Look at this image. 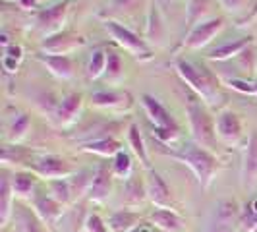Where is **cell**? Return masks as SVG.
Segmentation results:
<instances>
[{"label":"cell","mask_w":257,"mask_h":232,"mask_svg":"<svg viewBox=\"0 0 257 232\" xmlns=\"http://www.w3.org/2000/svg\"><path fill=\"white\" fill-rule=\"evenodd\" d=\"M126 136H128V145H130V149H132V153L136 155V159L142 163V167L145 168V170H149V168H151V163H149L147 147H145V142H143V136H142V132H140V128H138V124H130Z\"/></svg>","instance_id":"f546056e"},{"label":"cell","mask_w":257,"mask_h":232,"mask_svg":"<svg viewBox=\"0 0 257 232\" xmlns=\"http://www.w3.org/2000/svg\"><path fill=\"white\" fill-rule=\"evenodd\" d=\"M176 0H157V4H161V6H170V4H174Z\"/></svg>","instance_id":"c3c4849f"},{"label":"cell","mask_w":257,"mask_h":232,"mask_svg":"<svg viewBox=\"0 0 257 232\" xmlns=\"http://www.w3.org/2000/svg\"><path fill=\"white\" fill-rule=\"evenodd\" d=\"M161 145V143H159ZM159 151L167 157L176 159L178 163L186 165V167L195 174V178L199 182V186L203 190H209L211 184L215 182L217 174L222 168V163L219 161V157L213 153L211 149H205L201 145H197L195 142H188L180 145L178 149H165L163 145L159 147Z\"/></svg>","instance_id":"7a4b0ae2"},{"label":"cell","mask_w":257,"mask_h":232,"mask_svg":"<svg viewBox=\"0 0 257 232\" xmlns=\"http://www.w3.org/2000/svg\"><path fill=\"white\" fill-rule=\"evenodd\" d=\"M110 167H112V174H114V178H118V180L126 182L134 176V159H132V155L126 153L124 149H122V151L112 159Z\"/></svg>","instance_id":"836d02e7"},{"label":"cell","mask_w":257,"mask_h":232,"mask_svg":"<svg viewBox=\"0 0 257 232\" xmlns=\"http://www.w3.org/2000/svg\"><path fill=\"white\" fill-rule=\"evenodd\" d=\"M49 193H51L58 203H62L64 207L70 205V203L74 201V197H72V190H70V184H68V178H64V180L49 182Z\"/></svg>","instance_id":"f35d334b"},{"label":"cell","mask_w":257,"mask_h":232,"mask_svg":"<svg viewBox=\"0 0 257 232\" xmlns=\"http://www.w3.org/2000/svg\"><path fill=\"white\" fill-rule=\"evenodd\" d=\"M14 2H18V0H14Z\"/></svg>","instance_id":"816d5d0a"},{"label":"cell","mask_w":257,"mask_h":232,"mask_svg":"<svg viewBox=\"0 0 257 232\" xmlns=\"http://www.w3.org/2000/svg\"><path fill=\"white\" fill-rule=\"evenodd\" d=\"M242 220V205L234 199H220L215 203L205 232H238Z\"/></svg>","instance_id":"52a82bcc"},{"label":"cell","mask_w":257,"mask_h":232,"mask_svg":"<svg viewBox=\"0 0 257 232\" xmlns=\"http://www.w3.org/2000/svg\"><path fill=\"white\" fill-rule=\"evenodd\" d=\"M70 4L72 0H58L49 8H43L37 12L35 20H33V35H37L41 41L52 37L60 31H64V24L68 20V12H70Z\"/></svg>","instance_id":"5b68a950"},{"label":"cell","mask_w":257,"mask_h":232,"mask_svg":"<svg viewBox=\"0 0 257 232\" xmlns=\"http://www.w3.org/2000/svg\"><path fill=\"white\" fill-rule=\"evenodd\" d=\"M39 2H41V0H39ZM56 2H58V0H56Z\"/></svg>","instance_id":"f5cc1de1"},{"label":"cell","mask_w":257,"mask_h":232,"mask_svg":"<svg viewBox=\"0 0 257 232\" xmlns=\"http://www.w3.org/2000/svg\"><path fill=\"white\" fill-rule=\"evenodd\" d=\"M31 172L37 174L39 178L47 182L52 180H64L70 178L72 174H76L74 165L58 155H41L31 163Z\"/></svg>","instance_id":"ba28073f"},{"label":"cell","mask_w":257,"mask_h":232,"mask_svg":"<svg viewBox=\"0 0 257 232\" xmlns=\"http://www.w3.org/2000/svg\"><path fill=\"white\" fill-rule=\"evenodd\" d=\"M253 95H255V97H257V83H255V93H253Z\"/></svg>","instance_id":"681fc988"},{"label":"cell","mask_w":257,"mask_h":232,"mask_svg":"<svg viewBox=\"0 0 257 232\" xmlns=\"http://www.w3.org/2000/svg\"><path fill=\"white\" fill-rule=\"evenodd\" d=\"M142 104L149 122L153 124V136L157 138V142L161 145L172 147L180 140V126H178L176 118L168 112V108L157 97L149 95V93L142 95Z\"/></svg>","instance_id":"277c9868"},{"label":"cell","mask_w":257,"mask_h":232,"mask_svg":"<svg viewBox=\"0 0 257 232\" xmlns=\"http://www.w3.org/2000/svg\"><path fill=\"white\" fill-rule=\"evenodd\" d=\"M29 130H31V118H29V114L18 112V114L14 116L12 122H10L8 130H6V140L12 145H18V143H22L27 138Z\"/></svg>","instance_id":"1f68e13d"},{"label":"cell","mask_w":257,"mask_h":232,"mask_svg":"<svg viewBox=\"0 0 257 232\" xmlns=\"http://www.w3.org/2000/svg\"><path fill=\"white\" fill-rule=\"evenodd\" d=\"M106 72V51L97 49L91 54L89 62H87V77L89 79H99Z\"/></svg>","instance_id":"74e56055"},{"label":"cell","mask_w":257,"mask_h":232,"mask_svg":"<svg viewBox=\"0 0 257 232\" xmlns=\"http://www.w3.org/2000/svg\"><path fill=\"white\" fill-rule=\"evenodd\" d=\"M14 190H12V182L8 174H2V180H0V224L6 226L10 219L14 217Z\"/></svg>","instance_id":"484cf974"},{"label":"cell","mask_w":257,"mask_h":232,"mask_svg":"<svg viewBox=\"0 0 257 232\" xmlns=\"http://www.w3.org/2000/svg\"><path fill=\"white\" fill-rule=\"evenodd\" d=\"M81 149L85 153H95L104 159H114L116 155L122 151V142H118L116 138H106V140H99V142H91L81 145Z\"/></svg>","instance_id":"d6a6232c"},{"label":"cell","mask_w":257,"mask_h":232,"mask_svg":"<svg viewBox=\"0 0 257 232\" xmlns=\"http://www.w3.org/2000/svg\"><path fill=\"white\" fill-rule=\"evenodd\" d=\"M184 103H186V116H188L190 132H192V142L213 151L219 140H217V130H215L217 120L211 116L209 106L188 87L184 93Z\"/></svg>","instance_id":"3957f363"},{"label":"cell","mask_w":257,"mask_h":232,"mask_svg":"<svg viewBox=\"0 0 257 232\" xmlns=\"http://www.w3.org/2000/svg\"><path fill=\"white\" fill-rule=\"evenodd\" d=\"M33 203V211L37 213V217L45 224H58V220H62L64 217V205L58 203L51 193H45V192H37L33 195L31 199Z\"/></svg>","instance_id":"ac0fdd59"},{"label":"cell","mask_w":257,"mask_h":232,"mask_svg":"<svg viewBox=\"0 0 257 232\" xmlns=\"http://www.w3.org/2000/svg\"><path fill=\"white\" fill-rule=\"evenodd\" d=\"M10 182H12V190L14 195L22 201H27V199H33V195L37 193L35 186H37V174H33L31 170H16L12 176H10Z\"/></svg>","instance_id":"44dd1931"},{"label":"cell","mask_w":257,"mask_h":232,"mask_svg":"<svg viewBox=\"0 0 257 232\" xmlns=\"http://www.w3.org/2000/svg\"><path fill=\"white\" fill-rule=\"evenodd\" d=\"M157 228H155L153 224H140L136 230H132V232H155Z\"/></svg>","instance_id":"bcb514c9"},{"label":"cell","mask_w":257,"mask_h":232,"mask_svg":"<svg viewBox=\"0 0 257 232\" xmlns=\"http://www.w3.org/2000/svg\"><path fill=\"white\" fill-rule=\"evenodd\" d=\"M83 230L85 232H110L106 220H103L99 215H87L83 220Z\"/></svg>","instance_id":"b9f144b4"},{"label":"cell","mask_w":257,"mask_h":232,"mask_svg":"<svg viewBox=\"0 0 257 232\" xmlns=\"http://www.w3.org/2000/svg\"><path fill=\"white\" fill-rule=\"evenodd\" d=\"M149 219L155 228L163 232H178L184 224V219L176 213V209H155Z\"/></svg>","instance_id":"d4e9b609"},{"label":"cell","mask_w":257,"mask_h":232,"mask_svg":"<svg viewBox=\"0 0 257 232\" xmlns=\"http://www.w3.org/2000/svg\"><path fill=\"white\" fill-rule=\"evenodd\" d=\"M12 163L18 165H26V153L20 145H6L2 149V165L4 167H10Z\"/></svg>","instance_id":"60d3db41"},{"label":"cell","mask_w":257,"mask_h":232,"mask_svg":"<svg viewBox=\"0 0 257 232\" xmlns=\"http://www.w3.org/2000/svg\"><path fill=\"white\" fill-rule=\"evenodd\" d=\"M215 130H217V140L226 147H238L244 142V124L240 116L232 110H224L217 116Z\"/></svg>","instance_id":"7c38bea8"},{"label":"cell","mask_w":257,"mask_h":232,"mask_svg":"<svg viewBox=\"0 0 257 232\" xmlns=\"http://www.w3.org/2000/svg\"><path fill=\"white\" fill-rule=\"evenodd\" d=\"M155 232H163V230H159V228H157V230H155Z\"/></svg>","instance_id":"f907efd6"},{"label":"cell","mask_w":257,"mask_h":232,"mask_svg":"<svg viewBox=\"0 0 257 232\" xmlns=\"http://www.w3.org/2000/svg\"><path fill=\"white\" fill-rule=\"evenodd\" d=\"M213 4L215 0H186V22L192 29L201 22H207L213 16Z\"/></svg>","instance_id":"cb8c5ba5"},{"label":"cell","mask_w":257,"mask_h":232,"mask_svg":"<svg viewBox=\"0 0 257 232\" xmlns=\"http://www.w3.org/2000/svg\"><path fill=\"white\" fill-rule=\"evenodd\" d=\"M147 199V190H145V180L132 176L130 180L124 182L122 188V201L128 207H138L142 205L143 201Z\"/></svg>","instance_id":"f1b7e54d"},{"label":"cell","mask_w":257,"mask_h":232,"mask_svg":"<svg viewBox=\"0 0 257 232\" xmlns=\"http://www.w3.org/2000/svg\"><path fill=\"white\" fill-rule=\"evenodd\" d=\"M18 4H20L24 10H35L39 4V0H18Z\"/></svg>","instance_id":"f6af8a7d"},{"label":"cell","mask_w":257,"mask_h":232,"mask_svg":"<svg viewBox=\"0 0 257 232\" xmlns=\"http://www.w3.org/2000/svg\"><path fill=\"white\" fill-rule=\"evenodd\" d=\"M174 68L186 87L192 89L209 108H220L226 104V91L222 87V81L209 68L193 64L184 58H176Z\"/></svg>","instance_id":"6da1fadb"},{"label":"cell","mask_w":257,"mask_h":232,"mask_svg":"<svg viewBox=\"0 0 257 232\" xmlns=\"http://www.w3.org/2000/svg\"><path fill=\"white\" fill-rule=\"evenodd\" d=\"M81 108H83V95L81 93H68L58 104L52 122L58 128H70L76 124V120L81 114Z\"/></svg>","instance_id":"e0dca14e"},{"label":"cell","mask_w":257,"mask_h":232,"mask_svg":"<svg viewBox=\"0 0 257 232\" xmlns=\"http://www.w3.org/2000/svg\"><path fill=\"white\" fill-rule=\"evenodd\" d=\"M122 128L120 122H108V120H93L83 124L77 134H72L70 138L79 142L81 145L91 142H99V140H106V138H114L118 130Z\"/></svg>","instance_id":"5bb4252c"},{"label":"cell","mask_w":257,"mask_h":232,"mask_svg":"<svg viewBox=\"0 0 257 232\" xmlns=\"http://www.w3.org/2000/svg\"><path fill=\"white\" fill-rule=\"evenodd\" d=\"M104 77L110 83H116V81L122 79V58L116 51H106V72H104Z\"/></svg>","instance_id":"ab89813d"},{"label":"cell","mask_w":257,"mask_h":232,"mask_svg":"<svg viewBox=\"0 0 257 232\" xmlns=\"http://www.w3.org/2000/svg\"><path fill=\"white\" fill-rule=\"evenodd\" d=\"M14 219H16V228L18 232H45V222L39 219L37 213L27 209L26 205H18L14 211Z\"/></svg>","instance_id":"83f0119b"},{"label":"cell","mask_w":257,"mask_h":232,"mask_svg":"<svg viewBox=\"0 0 257 232\" xmlns=\"http://www.w3.org/2000/svg\"><path fill=\"white\" fill-rule=\"evenodd\" d=\"M140 222H142L140 213L132 209H118L114 213H110L106 219L110 232H132L140 226Z\"/></svg>","instance_id":"7402d4cb"},{"label":"cell","mask_w":257,"mask_h":232,"mask_svg":"<svg viewBox=\"0 0 257 232\" xmlns=\"http://www.w3.org/2000/svg\"><path fill=\"white\" fill-rule=\"evenodd\" d=\"M0 43H2V47L6 49V47H10V35L6 33V31H2V35H0Z\"/></svg>","instance_id":"7dc6e473"},{"label":"cell","mask_w":257,"mask_h":232,"mask_svg":"<svg viewBox=\"0 0 257 232\" xmlns=\"http://www.w3.org/2000/svg\"><path fill=\"white\" fill-rule=\"evenodd\" d=\"M145 190H147V199L153 203L157 209H174V199H172V192L168 188V184L165 182V178L149 168L145 172Z\"/></svg>","instance_id":"4fadbf2b"},{"label":"cell","mask_w":257,"mask_h":232,"mask_svg":"<svg viewBox=\"0 0 257 232\" xmlns=\"http://www.w3.org/2000/svg\"><path fill=\"white\" fill-rule=\"evenodd\" d=\"M219 4L240 29L251 26L257 20V0H219Z\"/></svg>","instance_id":"2e32d148"},{"label":"cell","mask_w":257,"mask_h":232,"mask_svg":"<svg viewBox=\"0 0 257 232\" xmlns=\"http://www.w3.org/2000/svg\"><path fill=\"white\" fill-rule=\"evenodd\" d=\"M24 60V49L20 45H10L4 49V54H2V68L6 74H16L18 68Z\"/></svg>","instance_id":"8d00e7d4"},{"label":"cell","mask_w":257,"mask_h":232,"mask_svg":"<svg viewBox=\"0 0 257 232\" xmlns=\"http://www.w3.org/2000/svg\"><path fill=\"white\" fill-rule=\"evenodd\" d=\"M93 178H95V170H87V168L76 170V174H72V176L68 178V184H70L74 201L81 199V197H87L91 184H93Z\"/></svg>","instance_id":"4dcf8cb0"},{"label":"cell","mask_w":257,"mask_h":232,"mask_svg":"<svg viewBox=\"0 0 257 232\" xmlns=\"http://www.w3.org/2000/svg\"><path fill=\"white\" fill-rule=\"evenodd\" d=\"M238 232H257V193L242 205V220Z\"/></svg>","instance_id":"d590c367"},{"label":"cell","mask_w":257,"mask_h":232,"mask_svg":"<svg viewBox=\"0 0 257 232\" xmlns=\"http://www.w3.org/2000/svg\"><path fill=\"white\" fill-rule=\"evenodd\" d=\"M85 45V37L79 35L76 31L64 29L52 37L41 41V52L43 54H51V56H68L77 49H81Z\"/></svg>","instance_id":"8fae6325"},{"label":"cell","mask_w":257,"mask_h":232,"mask_svg":"<svg viewBox=\"0 0 257 232\" xmlns=\"http://www.w3.org/2000/svg\"><path fill=\"white\" fill-rule=\"evenodd\" d=\"M226 85L230 89L238 91V93H244V95H253L255 93V81H247V79H240V77H234L228 79Z\"/></svg>","instance_id":"7bdbcfd3"},{"label":"cell","mask_w":257,"mask_h":232,"mask_svg":"<svg viewBox=\"0 0 257 232\" xmlns=\"http://www.w3.org/2000/svg\"><path fill=\"white\" fill-rule=\"evenodd\" d=\"M93 106L106 110L110 114H126L134 106V97L130 91L124 89H108V91H97L91 95Z\"/></svg>","instance_id":"30bf717a"},{"label":"cell","mask_w":257,"mask_h":232,"mask_svg":"<svg viewBox=\"0 0 257 232\" xmlns=\"http://www.w3.org/2000/svg\"><path fill=\"white\" fill-rule=\"evenodd\" d=\"M143 0H108V6H106V10L101 12V18L106 20V16H110L108 20H112L116 16H132V14L136 12L138 8H140V4H142Z\"/></svg>","instance_id":"e575fe53"},{"label":"cell","mask_w":257,"mask_h":232,"mask_svg":"<svg viewBox=\"0 0 257 232\" xmlns=\"http://www.w3.org/2000/svg\"><path fill=\"white\" fill-rule=\"evenodd\" d=\"M240 184L245 192H251L257 186V132H251L245 142L244 159L240 168Z\"/></svg>","instance_id":"9a60e30c"},{"label":"cell","mask_w":257,"mask_h":232,"mask_svg":"<svg viewBox=\"0 0 257 232\" xmlns=\"http://www.w3.org/2000/svg\"><path fill=\"white\" fill-rule=\"evenodd\" d=\"M224 27V20L222 18H211L207 22H201L195 27H192L188 31V35L184 37V41L180 43V49H188V51H199L207 47L213 39L219 35Z\"/></svg>","instance_id":"9c48e42d"},{"label":"cell","mask_w":257,"mask_h":232,"mask_svg":"<svg viewBox=\"0 0 257 232\" xmlns=\"http://www.w3.org/2000/svg\"><path fill=\"white\" fill-rule=\"evenodd\" d=\"M112 167H108V163H103L95 168V178L87 193V199L93 203H104L110 193H112Z\"/></svg>","instance_id":"d6986e66"},{"label":"cell","mask_w":257,"mask_h":232,"mask_svg":"<svg viewBox=\"0 0 257 232\" xmlns=\"http://www.w3.org/2000/svg\"><path fill=\"white\" fill-rule=\"evenodd\" d=\"M37 60L47 66V70L58 79H72L74 77V62L70 56H51V54H37Z\"/></svg>","instance_id":"603a6c76"},{"label":"cell","mask_w":257,"mask_h":232,"mask_svg":"<svg viewBox=\"0 0 257 232\" xmlns=\"http://www.w3.org/2000/svg\"><path fill=\"white\" fill-rule=\"evenodd\" d=\"M238 62H240V68H244L245 74H255V54H253V49H245L240 56H238Z\"/></svg>","instance_id":"ee69618b"},{"label":"cell","mask_w":257,"mask_h":232,"mask_svg":"<svg viewBox=\"0 0 257 232\" xmlns=\"http://www.w3.org/2000/svg\"><path fill=\"white\" fill-rule=\"evenodd\" d=\"M253 43V37H242L234 43H226L222 47H217L215 51H211L209 54V60H217V62H224V60H230V58H238L245 49H249Z\"/></svg>","instance_id":"4316f807"},{"label":"cell","mask_w":257,"mask_h":232,"mask_svg":"<svg viewBox=\"0 0 257 232\" xmlns=\"http://www.w3.org/2000/svg\"><path fill=\"white\" fill-rule=\"evenodd\" d=\"M103 26H104V29L110 33V37L114 39L122 49H126V51H128L136 60L147 62V60H151V58H153V51H151V47L147 45V41L140 37L138 33H134L132 29L124 27L120 22H114V20H104Z\"/></svg>","instance_id":"8992f818"},{"label":"cell","mask_w":257,"mask_h":232,"mask_svg":"<svg viewBox=\"0 0 257 232\" xmlns=\"http://www.w3.org/2000/svg\"><path fill=\"white\" fill-rule=\"evenodd\" d=\"M167 39V26L163 20V14L159 10V4H151L147 12V24H145V41L151 47H163Z\"/></svg>","instance_id":"ffe728a7"}]
</instances>
